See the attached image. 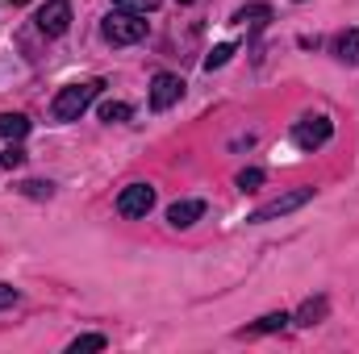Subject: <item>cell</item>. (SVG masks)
<instances>
[{"mask_svg": "<svg viewBox=\"0 0 359 354\" xmlns=\"http://www.w3.org/2000/svg\"><path fill=\"white\" fill-rule=\"evenodd\" d=\"M25 134H29V117L25 113H0V138L21 142Z\"/></svg>", "mask_w": 359, "mask_h": 354, "instance_id": "9", "label": "cell"}, {"mask_svg": "<svg viewBox=\"0 0 359 354\" xmlns=\"http://www.w3.org/2000/svg\"><path fill=\"white\" fill-rule=\"evenodd\" d=\"M334 55H339V63H347V67H359V29H347V34H339V42H334Z\"/></svg>", "mask_w": 359, "mask_h": 354, "instance_id": "10", "label": "cell"}, {"mask_svg": "<svg viewBox=\"0 0 359 354\" xmlns=\"http://www.w3.org/2000/svg\"><path fill=\"white\" fill-rule=\"evenodd\" d=\"M205 217V200H176L172 208H168V221L176 225V229H188V225H196Z\"/></svg>", "mask_w": 359, "mask_h": 354, "instance_id": "8", "label": "cell"}, {"mask_svg": "<svg viewBox=\"0 0 359 354\" xmlns=\"http://www.w3.org/2000/svg\"><path fill=\"white\" fill-rule=\"evenodd\" d=\"M313 200V187H288V192H280L276 200H268V204H259L247 221L251 225H268V221H276V217H288V213H297L301 204H309Z\"/></svg>", "mask_w": 359, "mask_h": 354, "instance_id": "3", "label": "cell"}, {"mask_svg": "<svg viewBox=\"0 0 359 354\" xmlns=\"http://www.w3.org/2000/svg\"><path fill=\"white\" fill-rule=\"evenodd\" d=\"M159 8V0H113V13H134V17H147V13H155Z\"/></svg>", "mask_w": 359, "mask_h": 354, "instance_id": "15", "label": "cell"}, {"mask_svg": "<svg viewBox=\"0 0 359 354\" xmlns=\"http://www.w3.org/2000/svg\"><path fill=\"white\" fill-rule=\"evenodd\" d=\"M180 96H184V80H180V76L159 71V76L151 80V108H155V113H168Z\"/></svg>", "mask_w": 359, "mask_h": 354, "instance_id": "7", "label": "cell"}, {"mask_svg": "<svg viewBox=\"0 0 359 354\" xmlns=\"http://www.w3.org/2000/svg\"><path fill=\"white\" fill-rule=\"evenodd\" d=\"M126 117H130V104H121V100H104V104H100V121L117 125V121H126Z\"/></svg>", "mask_w": 359, "mask_h": 354, "instance_id": "17", "label": "cell"}, {"mask_svg": "<svg viewBox=\"0 0 359 354\" xmlns=\"http://www.w3.org/2000/svg\"><path fill=\"white\" fill-rule=\"evenodd\" d=\"M234 183H238L243 192H255V187L264 183V171H259V167H247V171H238V179H234Z\"/></svg>", "mask_w": 359, "mask_h": 354, "instance_id": "18", "label": "cell"}, {"mask_svg": "<svg viewBox=\"0 0 359 354\" xmlns=\"http://www.w3.org/2000/svg\"><path fill=\"white\" fill-rule=\"evenodd\" d=\"M38 29H42L46 38H63V34L72 29V4H67V0H46V4L38 8Z\"/></svg>", "mask_w": 359, "mask_h": 354, "instance_id": "6", "label": "cell"}, {"mask_svg": "<svg viewBox=\"0 0 359 354\" xmlns=\"http://www.w3.org/2000/svg\"><path fill=\"white\" fill-rule=\"evenodd\" d=\"M100 34H104V42H113V46H134V42L147 38V17H134V13H109V17L100 21Z\"/></svg>", "mask_w": 359, "mask_h": 354, "instance_id": "2", "label": "cell"}, {"mask_svg": "<svg viewBox=\"0 0 359 354\" xmlns=\"http://www.w3.org/2000/svg\"><path fill=\"white\" fill-rule=\"evenodd\" d=\"M155 208V187L151 183H130V187H121V196H117V213L121 217H147Z\"/></svg>", "mask_w": 359, "mask_h": 354, "instance_id": "4", "label": "cell"}, {"mask_svg": "<svg viewBox=\"0 0 359 354\" xmlns=\"http://www.w3.org/2000/svg\"><path fill=\"white\" fill-rule=\"evenodd\" d=\"M330 134H334V125H330L326 117H305V121L292 125V142H297L301 150H318V146H326Z\"/></svg>", "mask_w": 359, "mask_h": 354, "instance_id": "5", "label": "cell"}, {"mask_svg": "<svg viewBox=\"0 0 359 354\" xmlns=\"http://www.w3.org/2000/svg\"><path fill=\"white\" fill-rule=\"evenodd\" d=\"M21 163H25V150H21V146H8V150L0 155V167H4V171H13V167H21Z\"/></svg>", "mask_w": 359, "mask_h": 354, "instance_id": "19", "label": "cell"}, {"mask_svg": "<svg viewBox=\"0 0 359 354\" xmlns=\"http://www.w3.org/2000/svg\"><path fill=\"white\" fill-rule=\"evenodd\" d=\"M234 21H238V25L259 29V25H268V21H271V8H268V4H247V8H238V13H234Z\"/></svg>", "mask_w": 359, "mask_h": 354, "instance_id": "11", "label": "cell"}, {"mask_svg": "<svg viewBox=\"0 0 359 354\" xmlns=\"http://www.w3.org/2000/svg\"><path fill=\"white\" fill-rule=\"evenodd\" d=\"M100 88H104L100 80H88V84H67V88L55 96V108H50V113H55V121H80V117H84V108L100 96Z\"/></svg>", "mask_w": 359, "mask_h": 354, "instance_id": "1", "label": "cell"}, {"mask_svg": "<svg viewBox=\"0 0 359 354\" xmlns=\"http://www.w3.org/2000/svg\"><path fill=\"white\" fill-rule=\"evenodd\" d=\"M180 4H196V0H180Z\"/></svg>", "mask_w": 359, "mask_h": 354, "instance_id": "22", "label": "cell"}, {"mask_svg": "<svg viewBox=\"0 0 359 354\" xmlns=\"http://www.w3.org/2000/svg\"><path fill=\"white\" fill-rule=\"evenodd\" d=\"M322 317H326V296L305 300V304H301V313H297V325H305V330H309V325H318Z\"/></svg>", "mask_w": 359, "mask_h": 354, "instance_id": "13", "label": "cell"}, {"mask_svg": "<svg viewBox=\"0 0 359 354\" xmlns=\"http://www.w3.org/2000/svg\"><path fill=\"white\" fill-rule=\"evenodd\" d=\"M21 192H25V196H50V183H42V179H29V183H21Z\"/></svg>", "mask_w": 359, "mask_h": 354, "instance_id": "21", "label": "cell"}, {"mask_svg": "<svg viewBox=\"0 0 359 354\" xmlns=\"http://www.w3.org/2000/svg\"><path fill=\"white\" fill-rule=\"evenodd\" d=\"M230 55H234V42H222V46H213V50H209V59H205V71H217V67H226V63H230Z\"/></svg>", "mask_w": 359, "mask_h": 354, "instance_id": "16", "label": "cell"}, {"mask_svg": "<svg viewBox=\"0 0 359 354\" xmlns=\"http://www.w3.org/2000/svg\"><path fill=\"white\" fill-rule=\"evenodd\" d=\"M17 300H21V292H17L13 283H0V309H13Z\"/></svg>", "mask_w": 359, "mask_h": 354, "instance_id": "20", "label": "cell"}, {"mask_svg": "<svg viewBox=\"0 0 359 354\" xmlns=\"http://www.w3.org/2000/svg\"><path fill=\"white\" fill-rule=\"evenodd\" d=\"M109 342H104V334H84V338H76L72 346H67V354H96V351H104Z\"/></svg>", "mask_w": 359, "mask_h": 354, "instance_id": "14", "label": "cell"}, {"mask_svg": "<svg viewBox=\"0 0 359 354\" xmlns=\"http://www.w3.org/2000/svg\"><path fill=\"white\" fill-rule=\"evenodd\" d=\"M288 321H292V317H288L284 309H280V313H268V317H259L251 330H243V338H247V334H276V330H284Z\"/></svg>", "mask_w": 359, "mask_h": 354, "instance_id": "12", "label": "cell"}]
</instances>
